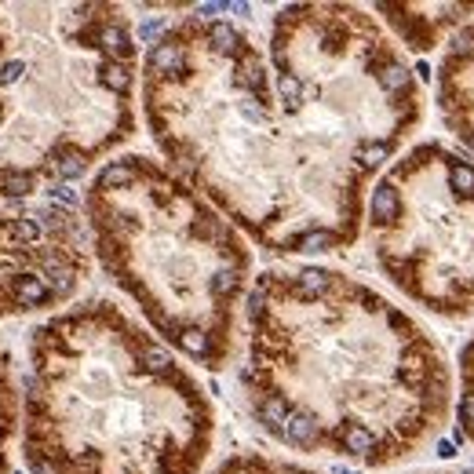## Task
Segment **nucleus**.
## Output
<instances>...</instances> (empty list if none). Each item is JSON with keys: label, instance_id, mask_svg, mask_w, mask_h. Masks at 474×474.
I'll list each match as a JSON object with an SVG mask.
<instances>
[{"label": "nucleus", "instance_id": "obj_7", "mask_svg": "<svg viewBox=\"0 0 474 474\" xmlns=\"http://www.w3.org/2000/svg\"><path fill=\"white\" fill-rule=\"evenodd\" d=\"M88 274V230L70 205H0V321L62 306Z\"/></svg>", "mask_w": 474, "mask_h": 474}, {"label": "nucleus", "instance_id": "obj_1", "mask_svg": "<svg viewBox=\"0 0 474 474\" xmlns=\"http://www.w3.org/2000/svg\"><path fill=\"white\" fill-rule=\"evenodd\" d=\"M142 113L172 172L281 255L350 249L365 190L423 117L413 66L354 4L274 15L270 62L241 26H168L142 62Z\"/></svg>", "mask_w": 474, "mask_h": 474}, {"label": "nucleus", "instance_id": "obj_12", "mask_svg": "<svg viewBox=\"0 0 474 474\" xmlns=\"http://www.w3.org/2000/svg\"><path fill=\"white\" fill-rule=\"evenodd\" d=\"M212 474H318V471H306L288 460H274V456H259V452H237L230 460H223Z\"/></svg>", "mask_w": 474, "mask_h": 474}, {"label": "nucleus", "instance_id": "obj_13", "mask_svg": "<svg viewBox=\"0 0 474 474\" xmlns=\"http://www.w3.org/2000/svg\"><path fill=\"white\" fill-rule=\"evenodd\" d=\"M460 380H464V394H460V408H456V427H460V438L474 441V336L460 354Z\"/></svg>", "mask_w": 474, "mask_h": 474}, {"label": "nucleus", "instance_id": "obj_11", "mask_svg": "<svg viewBox=\"0 0 474 474\" xmlns=\"http://www.w3.org/2000/svg\"><path fill=\"white\" fill-rule=\"evenodd\" d=\"M19 431V387H15L11 354L0 347V474L11 467V441Z\"/></svg>", "mask_w": 474, "mask_h": 474}, {"label": "nucleus", "instance_id": "obj_5", "mask_svg": "<svg viewBox=\"0 0 474 474\" xmlns=\"http://www.w3.org/2000/svg\"><path fill=\"white\" fill-rule=\"evenodd\" d=\"M139 47L117 4H0V103L37 183H62L135 132Z\"/></svg>", "mask_w": 474, "mask_h": 474}, {"label": "nucleus", "instance_id": "obj_10", "mask_svg": "<svg viewBox=\"0 0 474 474\" xmlns=\"http://www.w3.org/2000/svg\"><path fill=\"white\" fill-rule=\"evenodd\" d=\"M40 190L34 168L26 165V157L19 154V146L11 139V121L8 110L0 103V205H22Z\"/></svg>", "mask_w": 474, "mask_h": 474}, {"label": "nucleus", "instance_id": "obj_8", "mask_svg": "<svg viewBox=\"0 0 474 474\" xmlns=\"http://www.w3.org/2000/svg\"><path fill=\"white\" fill-rule=\"evenodd\" d=\"M438 110L445 128L474 154V19L456 29L441 55Z\"/></svg>", "mask_w": 474, "mask_h": 474}, {"label": "nucleus", "instance_id": "obj_4", "mask_svg": "<svg viewBox=\"0 0 474 474\" xmlns=\"http://www.w3.org/2000/svg\"><path fill=\"white\" fill-rule=\"evenodd\" d=\"M84 226L106 277L154 332L205 369L234 354L252 252L237 226L161 161L128 154L84 190Z\"/></svg>", "mask_w": 474, "mask_h": 474}, {"label": "nucleus", "instance_id": "obj_3", "mask_svg": "<svg viewBox=\"0 0 474 474\" xmlns=\"http://www.w3.org/2000/svg\"><path fill=\"white\" fill-rule=\"evenodd\" d=\"M19 434L34 474H201L216 420L165 343L84 299L29 332Z\"/></svg>", "mask_w": 474, "mask_h": 474}, {"label": "nucleus", "instance_id": "obj_6", "mask_svg": "<svg viewBox=\"0 0 474 474\" xmlns=\"http://www.w3.org/2000/svg\"><path fill=\"white\" fill-rule=\"evenodd\" d=\"M380 270L441 318L474 314V165L423 142L394 161L369 198Z\"/></svg>", "mask_w": 474, "mask_h": 474}, {"label": "nucleus", "instance_id": "obj_9", "mask_svg": "<svg viewBox=\"0 0 474 474\" xmlns=\"http://www.w3.org/2000/svg\"><path fill=\"white\" fill-rule=\"evenodd\" d=\"M376 11L408 52H431L449 29H460L471 19L474 4H376Z\"/></svg>", "mask_w": 474, "mask_h": 474}, {"label": "nucleus", "instance_id": "obj_2", "mask_svg": "<svg viewBox=\"0 0 474 474\" xmlns=\"http://www.w3.org/2000/svg\"><path fill=\"white\" fill-rule=\"evenodd\" d=\"M244 321V394L263 431L288 449L390 467L449 420L452 376L441 347L347 274L263 270Z\"/></svg>", "mask_w": 474, "mask_h": 474}]
</instances>
